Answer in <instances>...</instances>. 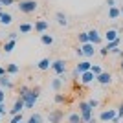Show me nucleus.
Returning a JSON list of instances; mask_svg holds the SVG:
<instances>
[{"label":"nucleus","instance_id":"nucleus-1","mask_svg":"<svg viewBox=\"0 0 123 123\" xmlns=\"http://www.w3.org/2000/svg\"><path fill=\"white\" fill-rule=\"evenodd\" d=\"M39 94H41V88H31V90L26 88V86L20 88V99L24 101L26 108H33L35 107L37 99H39Z\"/></svg>","mask_w":123,"mask_h":123},{"label":"nucleus","instance_id":"nucleus-2","mask_svg":"<svg viewBox=\"0 0 123 123\" xmlns=\"http://www.w3.org/2000/svg\"><path fill=\"white\" fill-rule=\"evenodd\" d=\"M79 114H81V121L83 123H88L90 119H92L94 108L88 105V101H81L79 103Z\"/></svg>","mask_w":123,"mask_h":123},{"label":"nucleus","instance_id":"nucleus-3","mask_svg":"<svg viewBox=\"0 0 123 123\" xmlns=\"http://www.w3.org/2000/svg\"><path fill=\"white\" fill-rule=\"evenodd\" d=\"M18 9H20V13H33V11H37V7H39V2L37 0H20L18 2V6H17Z\"/></svg>","mask_w":123,"mask_h":123},{"label":"nucleus","instance_id":"nucleus-4","mask_svg":"<svg viewBox=\"0 0 123 123\" xmlns=\"http://www.w3.org/2000/svg\"><path fill=\"white\" fill-rule=\"evenodd\" d=\"M51 70H53L57 75H64V74H66V61H62V59L51 61Z\"/></svg>","mask_w":123,"mask_h":123},{"label":"nucleus","instance_id":"nucleus-5","mask_svg":"<svg viewBox=\"0 0 123 123\" xmlns=\"http://www.w3.org/2000/svg\"><path fill=\"white\" fill-rule=\"evenodd\" d=\"M116 116H118V110H116V108H108V110H103V112L99 114V119H101V121H114Z\"/></svg>","mask_w":123,"mask_h":123},{"label":"nucleus","instance_id":"nucleus-6","mask_svg":"<svg viewBox=\"0 0 123 123\" xmlns=\"http://www.w3.org/2000/svg\"><path fill=\"white\" fill-rule=\"evenodd\" d=\"M90 68H92V62L90 61H79L75 66V74H85V72H90Z\"/></svg>","mask_w":123,"mask_h":123},{"label":"nucleus","instance_id":"nucleus-7","mask_svg":"<svg viewBox=\"0 0 123 123\" xmlns=\"http://www.w3.org/2000/svg\"><path fill=\"white\" fill-rule=\"evenodd\" d=\"M48 28H50V24H48V20H44V18H41V20H37L35 22V26H33V30L37 31V33H46L48 31Z\"/></svg>","mask_w":123,"mask_h":123},{"label":"nucleus","instance_id":"nucleus-8","mask_svg":"<svg viewBox=\"0 0 123 123\" xmlns=\"http://www.w3.org/2000/svg\"><path fill=\"white\" fill-rule=\"evenodd\" d=\"M96 81L99 83V85H110L112 83V74H108V72H103V74H99L98 77H96Z\"/></svg>","mask_w":123,"mask_h":123},{"label":"nucleus","instance_id":"nucleus-9","mask_svg":"<svg viewBox=\"0 0 123 123\" xmlns=\"http://www.w3.org/2000/svg\"><path fill=\"white\" fill-rule=\"evenodd\" d=\"M24 108H26L24 101H22V99L18 98V99H17V103L13 105V108L9 110V114H11V116H17V114H22V110H24Z\"/></svg>","mask_w":123,"mask_h":123},{"label":"nucleus","instance_id":"nucleus-10","mask_svg":"<svg viewBox=\"0 0 123 123\" xmlns=\"http://www.w3.org/2000/svg\"><path fill=\"white\" fill-rule=\"evenodd\" d=\"M81 48H83V53H85V57H92V55H96V44H92V42L81 44Z\"/></svg>","mask_w":123,"mask_h":123},{"label":"nucleus","instance_id":"nucleus-11","mask_svg":"<svg viewBox=\"0 0 123 123\" xmlns=\"http://www.w3.org/2000/svg\"><path fill=\"white\" fill-rule=\"evenodd\" d=\"M103 41V37L99 35L98 30H90L88 31V42H92V44H99Z\"/></svg>","mask_w":123,"mask_h":123},{"label":"nucleus","instance_id":"nucleus-12","mask_svg":"<svg viewBox=\"0 0 123 123\" xmlns=\"http://www.w3.org/2000/svg\"><path fill=\"white\" fill-rule=\"evenodd\" d=\"M103 39H105V41L107 42H112V41H116V39H119V31L118 30H107V33H105V35H103Z\"/></svg>","mask_w":123,"mask_h":123},{"label":"nucleus","instance_id":"nucleus-13","mask_svg":"<svg viewBox=\"0 0 123 123\" xmlns=\"http://www.w3.org/2000/svg\"><path fill=\"white\" fill-rule=\"evenodd\" d=\"M37 68H39L41 72H46V70L51 68V61L48 59V57H44V59H41V61L37 62Z\"/></svg>","mask_w":123,"mask_h":123},{"label":"nucleus","instance_id":"nucleus-14","mask_svg":"<svg viewBox=\"0 0 123 123\" xmlns=\"http://www.w3.org/2000/svg\"><path fill=\"white\" fill-rule=\"evenodd\" d=\"M61 119H62L61 110H53V112H50V116H48V121L50 123H61Z\"/></svg>","mask_w":123,"mask_h":123},{"label":"nucleus","instance_id":"nucleus-15","mask_svg":"<svg viewBox=\"0 0 123 123\" xmlns=\"http://www.w3.org/2000/svg\"><path fill=\"white\" fill-rule=\"evenodd\" d=\"M119 17H121V11H119L118 6H114V7H108V18H110V20H118Z\"/></svg>","mask_w":123,"mask_h":123},{"label":"nucleus","instance_id":"nucleus-16","mask_svg":"<svg viewBox=\"0 0 123 123\" xmlns=\"http://www.w3.org/2000/svg\"><path fill=\"white\" fill-rule=\"evenodd\" d=\"M11 22H13V15H11V13H6V11H2V13H0V24L9 26Z\"/></svg>","mask_w":123,"mask_h":123},{"label":"nucleus","instance_id":"nucleus-17","mask_svg":"<svg viewBox=\"0 0 123 123\" xmlns=\"http://www.w3.org/2000/svg\"><path fill=\"white\" fill-rule=\"evenodd\" d=\"M20 72V68H18V64H15V62H9V64H6V74L7 75H15V74Z\"/></svg>","mask_w":123,"mask_h":123},{"label":"nucleus","instance_id":"nucleus-18","mask_svg":"<svg viewBox=\"0 0 123 123\" xmlns=\"http://www.w3.org/2000/svg\"><path fill=\"white\" fill-rule=\"evenodd\" d=\"M0 86L2 88H13V81L9 79V75H0Z\"/></svg>","mask_w":123,"mask_h":123},{"label":"nucleus","instance_id":"nucleus-19","mask_svg":"<svg viewBox=\"0 0 123 123\" xmlns=\"http://www.w3.org/2000/svg\"><path fill=\"white\" fill-rule=\"evenodd\" d=\"M94 79H96V75H94L92 72H85V74H81V83H83V85H90Z\"/></svg>","mask_w":123,"mask_h":123},{"label":"nucleus","instance_id":"nucleus-20","mask_svg":"<svg viewBox=\"0 0 123 123\" xmlns=\"http://www.w3.org/2000/svg\"><path fill=\"white\" fill-rule=\"evenodd\" d=\"M53 41H55V39H53V35H48V33H42V35H41V42L44 44V46H51V44H53Z\"/></svg>","mask_w":123,"mask_h":123},{"label":"nucleus","instance_id":"nucleus-21","mask_svg":"<svg viewBox=\"0 0 123 123\" xmlns=\"http://www.w3.org/2000/svg\"><path fill=\"white\" fill-rule=\"evenodd\" d=\"M55 18H57V24H59V26H66L68 24V17L64 15V13H61V11L55 15Z\"/></svg>","mask_w":123,"mask_h":123},{"label":"nucleus","instance_id":"nucleus-22","mask_svg":"<svg viewBox=\"0 0 123 123\" xmlns=\"http://www.w3.org/2000/svg\"><path fill=\"white\" fill-rule=\"evenodd\" d=\"M18 31H20V33H30V31H33V24H30V22H22V24L18 26Z\"/></svg>","mask_w":123,"mask_h":123},{"label":"nucleus","instance_id":"nucleus-23","mask_svg":"<svg viewBox=\"0 0 123 123\" xmlns=\"http://www.w3.org/2000/svg\"><path fill=\"white\" fill-rule=\"evenodd\" d=\"M68 123H83L81 121V114L79 112H72L68 116Z\"/></svg>","mask_w":123,"mask_h":123},{"label":"nucleus","instance_id":"nucleus-24","mask_svg":"<svg viewBox=\"0 0 123 123\" xmlns=\"http://www.w3.org/2000/svg\"><path fill=\"white\" fill-rule=\"evenodd\" d=\"M26 123H42V116L35 112V114H31L30 118H28V121H26Z\"/></svg>","mask_w":123,"mask_h":123},{"label":"nucleus","instance_id":"nucleus-25","mask_svg":"<svg viewBox=\"0 0 123 123\" xmlns=\"http://www.w3.org/2000/svg\"><path fill=\"white\" fill-rule=\"evenodd\" d=\"M119 42H121V39H116V41H112V42H107L105 48H107L108 51H112L114 48H119Z\"/></svg>","mask_w":123,"mask_h":123},{"label":"nucleus","instance_id":"nucleus-26","mask_svg":"<svg viewBox=\"0 0 123 123\" xmlns=\"http://www.w3.org/2000/svg\"><path fill=\"white\" fill-rule=\"evenodd\" d=\"M13 48H15V41H7V42H4V51L6 53H11V51H13Z\"/></svg>","mask_w":123,"mask_h":123},{"label":"nucleus","instance_id":"nucleus-27","mask_svg":"<svg viewBox=\"0 0 123 123\" xmlns=\"http://www.w3.org/2000/svg\"><path fill=\"white\" fill-rule=\"evenodd\" d=\"M61 86H62V79H53V81H51V88H53L55 92H59Z\"/></svg>","mask_w":123,"mask_h":123},{"label":"nucleus","instance_id":"nucleus-28","mask_svg":"<svg viewBox=\"0 0 123 123\" xmlns=\"http://www.w3.org/2000/svg\"><path fill=\"white\" fill-rule=\"evenodd\" d=\"M77 39H79V42H81V44H86V42H88V31L79 33V35H77Z\"/></svg>","mask_w":123,"mask_h":123},{"label":"nucleus","instance_id":"nucleus-29","mask_svg":"<svg viewBox=\"0 0 123 123\" xmlns=\"http://www.w3.org/2000/svg\"><path fill=\"white\" fill-rule=\"evenodd\" d=\"M90 72H92V74H94V75L98 77V75H99V74H103V68H101V66H99V64H92V68H90Z\"/></svg>","mask_w":123,"mask_h":123},{"label":"nucleus","instance_id":"nucleus-30","mask_svg":"<svg viewBox=\"0 0 123 123\" xmlns=\"http://www.w3.org/2000/svg\"><path fill=\"white\" fill-rule=\"evenodd\" d=\"M119 119H123V103L118 107V116H116V119H114V123H118Z\"/></svg>","mask_w":123,"mask_h":123},{"label":"nucleus","instance_id":"nucleus-31","mask_svg":"<svg viewBox=\"0 0 123 123\" xmlns=\"http://www.w3.org/2000/svg\"><path fill=\"white\" fill-rule=\"evenodd\" d=\"M53 101H55L57 105H61V103H64V101H66V98H64L62 94H55V98H53Z\"/></svg>","mask_w":123,"mask_h":123},{"label":"nucleus","instance_id":"nucleus-32","mask_svg":"<svg viewBox=\"0 0 123 123\" xmlns=\"http://www.w3.org/2000/svg\"><path fill=\"white\" fill-rule=\"evenodd\" d=\"M11 123H22V114H17L11 118Z\"/></svg>","mask_w":123,"mask_h":123},{"label":"nucleus","instance_id":"nucleus-33","mask_svg":"<svg viewBox=\"0 0 123 123\" xmlns=\"http://www.w3.org/2000/svg\"><path fill=\"white\" fill-rule=\"evenodd\" d=\"M88 105H90L92 108H98L99 107V101H98V99H88Z\"/></svg>","mask_w":123,"mask_h":123},{"label":"nucleus","instance_id":"nucleus-34","mask_svg":"<svg viewBox=\"0 0 123 123\" xmlns=\"http://www.w3.org/2000/svg\"><path fill=\"white\" fill-rule=\"evenodd\" d=\"M75 55H77V57H85V53H83V48H81V46H77V48H75Z\"/></svg>","mask_w":123,"mask_h":123},{"label":"nucleus","instance_id":"nucleus-35","mask_svg":"<svg viewBox=\"0 0 123 123\" xmlns=\"http://www.w3.org/2000/svg\"><path fill=\"white\" fill-rule=\"evenodd\" d=\"M15 4V0H0V6H11Z\"/></svg>","mask_w":123,"mask_h":123},{"label":"nucleus","instance_id":"nucleus-36","mask_svg":"<svg viewBox=\"0 0 123 123\" xmlns=\"http://www.w3.org/2000/svg\"><path fill=\"white\" fill-rule=\"evenodd\" d=\"M0 103H6V92L0 88Z\"/></svg>","mask_w":123,"mask_h":123},{"label":"nucleus","instance_id":"nucleus-37","mask_svg":"<svg viewBox=\"0 0 123 123\" xmlns=\"http://www.w3.org/2000/svg\"><path fill=\"white\" fill-rule=\"evenodd\" d=\"M6 114V103H0V116Z\"/></svg>","mask_w":123,"mask_h":123},{"label":"nucleus","instance_id":"nucleus-38","mask_svg":"<svg viewBox=\"0 0 123 123\" xmlns=\"http://www.w3.org/2000/svg\"><path fill=\"white\" fill-rule=\"evenodd\" d=\"M99 53H101V55H108V53H110V51H108V50H107V48L103 46V48H101V50H99Z\"/></svg>","mask_w":123,"mask_h":123},{"label":"nucleus","instance_id":"nucleus-39","mask_svg":"<svg viewBox=\"0 0 123 123\" xmlns=\"http://www.w3.org/2000/svg\"><path fill=\"white\" fill-rule=\"evenodd\" d=\"M107 6L108 7H114V6H116V0H107Z\"/></svg>","mask_w":123,"mask_h":123},{"label":"nucleus","instance_id":"nucleus-40","mask_svg":"<svg viewBox=\"0 0 123 123\" xmlns=\"http://www.w3.org/2000/svg\"><path fill=\"white\" fill-rule=\"evenodd\" d=\"M7 37H9L11 41H17V37H18V35H17V33H9V35H7Z\"/></svg>","mask_w":123,"mask_h":123},{"label":"nucleus","instance_id":"nucleus-41","mask_svg":"<svg viewBox=\"0 0 123 123\" xmlns=\"http://www.w3.org/2000/svg\"><path fill=\"white\" fill-rule=\"evenodd\" d=\"M0 75H6V66H0Z\"/></svg>","mask_w":123,"mask_h":123},{"label":"nucleus","instance_id":"nucleus-42","mask_svg":"<svg viewBox=\"0 0 123 123\" xmlns=\"http://www.w3.org/2000/svg\"><path fill=\"white\" fill-rule=\"evenodd\" d=\"M119 70L123 72V59H121V62H119Z\"/></svg>","mask_w":123,"mask_h":123},{"label":"nucleus","instance_id":"nucleus-43","mask_svg":"<svg viewBox=\"0 0 123 123\" xmlns=\"http://www.w3.org/2000/svg\"><path fill=\"white\" fill-rule=\"evenodd\" d=\"M88 123H96V118H92V119H90V121H88Z\"/></svg>","mask_w":123,"mask_h":123},{"label":"nucleus","instance_id":"nucleus-44","mask_svg":"<svg viewBox=\"0 0 123 123\" xmlns=\"http://www.w3.org/2000/svg\"><path fill=\"white\" fill-rule=\"evenodd\" d=\"M119 11H121V15H123V4H121V6H119Z\"/></svg>","mask_w":123,"mask_h":123},{"label":"nucleus","instance_id":"nucleus-45","mask_svg":"<svg viewBox=\"0 0 123 123\" xmlns=\"http://www.w3.org/2000/svg\"><path fill=\"white\" fill-rule=\"evenodd\" d=\"M2 11H4V9H2V6H0V13H2Z\"/></svg>","mask_w":123,"mask_h":123}]
</instances>
